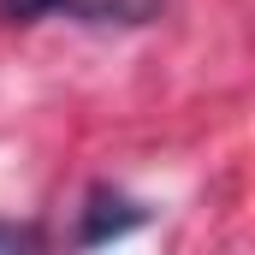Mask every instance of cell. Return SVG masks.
Returning a JSON list of instances; mask_svg holds the SVG:
<instances>
[{
    "label": "cell",
    "instance_id": "cell-2",
    "mask_svg": "<svg viewBox=\"0 0 255 255\" xmlns=\"http://www.w3.org/2000/svg\"><path fill=\"white\" fill-rule=\"evenodd\" d=\"M36 244H42L36 226H6V220H0V250H36Z\"/></svg>",
    "mask_w": 255,
    "mask_h": 255
},
{
    "label": "cell",
    "instance_id": "cell-1",
    "mask_svg": "<svg viewBox=\"0 0 255 255\" xmlns=\"http://www.w3.org/2000/svg\"><path fill=\"white\" fill-rule=\"evenodd\" d=\"M142 226V208L119 190H89V208H83V226H77V244H113Z\"/></svg>",
    "mask_w": 255,
    "mask_h": 255
}]
</instances>
